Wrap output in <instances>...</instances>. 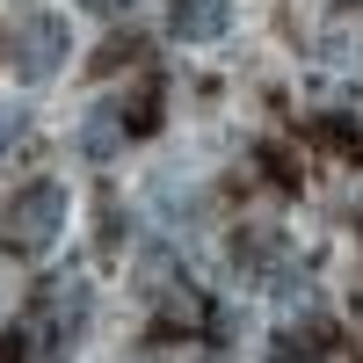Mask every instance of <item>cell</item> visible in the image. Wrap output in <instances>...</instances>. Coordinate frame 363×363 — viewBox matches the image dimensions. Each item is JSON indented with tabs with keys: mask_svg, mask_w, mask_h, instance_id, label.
<instances>
[{
	"mask_svg": "<svg viewBox=\"0 0 363 363\" xmlns=\"http://www.w3.org/2000/svg\"><path fill=\"white\" fill-rule=\"evenodd\" d=\"M58 233H66V189L58 182H29L0 203V255L15 262H37L58 247Z\"/></svg>",
	"mask_w": 363,
	"mask_h": 363,
	"instance_id": "cell-1",
	"label": "cell"
},
{
	"mask_svg": "<svg viewBox=\"0 0 363 363\" xmlns=\"http://www.w3.org/2000/svg\"><path fill=\"white\" fill-rule=\"evenodd\" d=\"M80 313H87V291H80V277H58V284H44V320H51V363H66V349H73V335H80Z\"/></svg>",
	"mask_w": 363,
	"mask_h": 363,
	"instance_id": "cell-3",
	"label": "cell"
},
{
	"mask_svg": "<svg viewBox=\"0 0 363 363\" xmlns=\"http://www.w3.org/2000/svg\"><path fill=\"white\" fill-rule=\"evenodd\" d=\"M327 138H342L349 153H363V87H349V95L327 102Z\"/></svg>",
	"mask_w": 363,
	"mask_h": 363,
	"instance_id": "cell-6",
	"label": "cell"
},
{
	"mask_svg": "<svg viewBox=\"0 0 363 363\" xmlns=\"http://www.w3.org/2000/svg\"><path fill=\"white\" fill-rule=\"evenodd\" d=\"M131 138V116H116V102H95L87 109V131H80V145H87V160H116V145Z\"/></svg>",
	"mask_w": 363,
	"mask_h": 363,
	"instance_id": "cell-5",
	"label": "cell"
},
{
	"mask_svg": "<svg viewBox=\"0 0 363 363\" xmlns=\"http://www.w3.org/2000/svg\"><path fill=\"white\" fill-rule=\"evenodd\" d=\"M320 51H327V58H363V22H356V29H327Z\"/></svg>",
	"mask_w": 363,
	"mask_h": 363,
	"instance_id": "cell-10",
	"label": "cell"
},
{
	"mask_svg": "<svg viewBox=\"0 0 363 363\" xmlns=\"http://www.w3.org/2000/svg\"><path fill=\"white\" fill-rule=\"evenodd\" d=\"M73 58V29L58 22L51 8H37V15H22L15 22V44H8V66L22 73V80H51L58 66Z\"/></svg>",
	"mask_w": 363,
	"mask_h": 363,
	"instance_id": "cell-2",
	"label": "cell"
},
{
	"mask_svg": "<svg viewBox=\"0 0 363 363\" xmlns=\"http://www.w3.org/2000/svg\"><path fill=\"white\" fill-rule=\"evenodd\" d=\"M160 320H167V327H203L211 313H203V298H196V291H174L167 306H160Z\"/></svg>",
	"mask_w": 363,
	"mask_h": 363,
	"instance_id": "cell-8",
	"label": "cell"
},
{
	"mask_svg": "<svg viewBox=\"0 0 363 363\" xmlns=\"http://www.w3.org/2000/svg\"><path fill=\"white\" fill-rule=\"evenodd\" d=\"M0 363H29V327H15V335L0 342Z\"/></svg>",
	"mask_w": 363,
	"mask_h": 363,
	"instance_id": "cell-11",
	"label": "cell"
},
{
	"mask_svg": "<svg viewBox=\"0 0 363 363\" xmlns=\"http://www.w3.org/2000/svg\"><path fill=\"white\" fill-rule=\"evenodd\" d=\"M269 363H327V327H306V335H284Z\"/></svg>",
	"mask_w": 363,
	"mask_h": 363,
	"instance_id": "cell-7",
	"label": "cell"
},
{
	"mask_svg": "<svg viewBox=\"0 0 363 363\" xmlns=\"http://www.w3.org/2000/svg\"><path fill=\"white\" fill-rule=\"evenodd\" d=\"M22 131H29V102H0V153H8Z\"/></svg>",
	"mask_w": 363,
	"mask_h": 363,
	"instance_id": "cell-9",
	"label": "cell"
},
{
	"mask_svg": "<svg viewBox=\"0 0 363 363\" xmlns=\"http://www.w3.org/2000/svg\"><path fill=\"white\" fill-rule=\"evenodd\" d=\"M225 22H233L225 0H167V37L174 44H211V37H225Z\"/></svg>",
	"mask_w": 363,
	"mask_h": 363,
	"instance_id": "cell-4",
	"label": "cell"
},
{
	"mask_svg": "<svg viewBox=\"0 0 363 363\" xmlns=\"http://www.w3.org/2000/svg\"><path fill=\"white\" fill-rule=\"evenodd\" d=\"M80 8H87V15H124L131 0H80Z\"/></svg>",
	"mask_w": 363,
	"mask_h": 363,
	"instance_id": "cell-12",
	"label": "cell"
},
{
	"mask_svg": "<svg viewBox=\"0 0 363 363\" xmlns=\"http://www.w3.org/2000/svg\"><path fill=\"white\" fill-rule=\"evenodd\" d=\"M356 313H363V306H356Z\"/></svg>",
	"mask_w": 363,
	"mask_h": 363,
	"instance_id": "cell-13",
	"label": "cell"
}]
</instances>
